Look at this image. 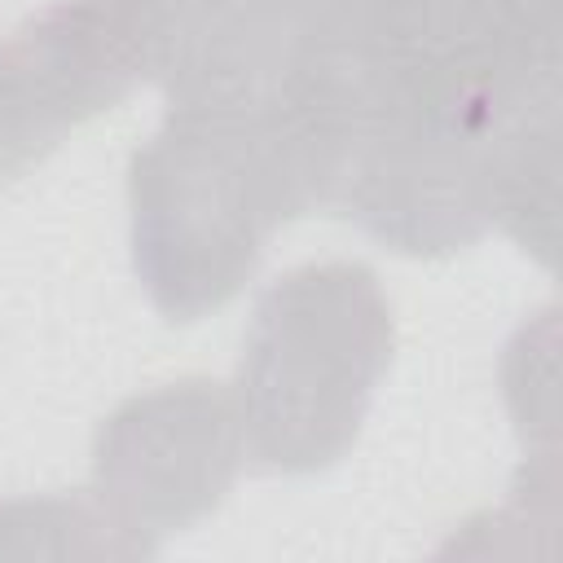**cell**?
Segmentation results:
<instances>
[{
    "label": "cell",
    "instance_id": "obj_1",
    "mask_svg": "<svg viewBox=\"0 0 563 563\" xmlns=\"http://www.w3.org/2000/svg\"><path fill=\"white\" fill-rule=\"evenodd\" d=\"M563 0H299L325 202L400 255L506 229L554 260Z\"/></svg>",
    "mask_w": 563,
    "mask_h": 563
},
{
    "label": "cell",
    "instance_id": "obj_2",
    "mask_svg": "<svg viewBox=\"0 0 563 563\" xmlns=\"http://www.w3.org/2000/svg\"><path fill=\"white\" fill-rule=\"evenodd\" d=\"M132 260L167 321H198L255 273L268 238L317 211L303 158L242 123L167 110L132 154Z\"/></svg>",
    "mask_w": 563,
    "mask_h": 563
},
{
    "label": "cell",
    "instance_id": "obj_3",
    "mask_svg": "<svg viewBox=\"0 0 563 563\" xmlns=\"http://www.w3.org/2000/svg\"><path fill=\"white\" fill-rule=\"evenodd\" d=\"M391 303L365 264L330 260L277 277L251 317L233 409L260 471L334 466L391 365Z\"/></svg>",
    "mask_w": 563,
    "mask_h": 563
},
{
    "label": "cell",
    "instance_id": "obj_4",
    "mask_svg": "<svg viewBox=\"0 0 563 563\" xmlns=\"http://www.w3.org/2000/svg\"><path fill=\"white\" fill-rule=\"evenodd\" d=\"M242 457L233 396L220 383L189 378L132 396L101 422L92 479L114 528L136 550H150L158 537L211 510L229 493Z\"/></svg>",
    "mask_w": 563,
    "mask_h": 563
},
{
    "label": "cell",
    "instance_id": "obj_5",
    "mask_svg": "<svg viewBox=\"0 0 563 563\" xmlns=\"http://www.w3.org/2000/svg\"><path fill=\"white\" fill-rule=\"evenodd\" d=\"M145 79L141 0H57L0 44V189Z\"/></svg>",
    "mask_w": 563,
    "mask_h": 563
}]
</instances>
